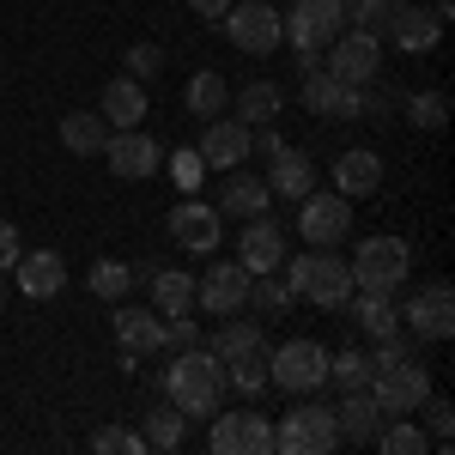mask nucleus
<instances>
[{"label":"nucleus","instance_id":"41","mask_svg":"<svg viewBox=\"0 0 455 455\" xmlns=\"http://www.w3.org/2000/svg\"><path fill=\"white\" fill-rule=\"evenodd\" d=\"M340 12H347L352 31H371V36H388V19H395L388 0H340Z\"/></svg>","mask_w":455,"mask_h":455},{"label":"nucleus","instance_id":"7","mask_svg":"<svg viewBox=\"0 0 455 455\" xmlns=\"http://www.w3.org/2000/svg\"><path fill=\"white\" fill-rule=\"evenodd\" d=\"M371 395H377L383 419H407V413H419V401L431 395V371H425L419 358L377 364V371H371Z\"/></svg>","mask_w":455,"mask_h":455},{"label":"nucleus","instance_id":"8","mask_svg":"<svg viewBox=\"0 0 455 455\" xmlns=\"http://www.w3.org/2000/svg\"><path fill=\"white\" fill-rule=\"evenodd\" d=\"M328 383V352L315 340H285V347L267 352V388H285V395H315Z\"/></svg>","mask_w":455,"mask_h":455},{"label":"nucleus","instance_id":"27","mask_svg":"<svg viewBox=\"0 0 455 455\" xmlns=\"http://www.w3.org/2000/svg\"><path fill=\"white\" fill-rule=\"evenodd\" d=\"M98 116H104L109 128H140L146 122V85L140 79H109L104 85V98H98Z\"/></svg>","mask_w":455,"mask_h":455},{"label":"nucleus","instance_id":"17","mask_svg":"<svg viewBox=\"0 0 455 455\" xmlns=\"http://www.w3.org/2000/svg\"><path fill=\"white\" fill-rule=\"evenodd\" d=\"M249 274L243 261H212L207 274L195 280V310L207 315H231V310H249Z\"/></svg>","mask_w":455,"mask_h":455},{"label":"nucleus","instance_id":"6","mask_svg":"<svg viewBox=\"0 0 455 455\" xmlns=\"http://www.w3.org/2000/svg\"><path fill=\"white\" fill-rule=\"evenodd\" d=\"M274 450L280 455H334L340 450L334 407H291V413L274 425Z\"/></svg>","mask_w":455,"mask_h":455},{"label":"nucleus","instance_id":"44","mask_svg":"<svg viewBox=\"0 0 455 455\" xmlns=\"http://www.w3.org/2000/svg\"><path fill=\"white\" fill-rule=\"evenodd\" d=\"M158 73H164V49H158V43H128V79H158Z\"/></svg>","mask_w":455,"mask_h":455},{"label":"nucleus","instance_id":"1","mask_svg":"<svg viewBox=\"0 0 455 455\" xmlns=\"http://www.w3.org/2000/svg\"><path fill=\"white\" fill-rule=\"evenodd\" d=\"M164 395L182 419H212L219 401H225V364L207 347H182L164 371Z\"/></svg>","mask_w":455,"mask_h":455},{"label":"nucleus","instance_id":"16","mask_svg":"<svg viewBox=\"0 0 455 455\" xmlns=\"http://www.w3.org/2000/svg\"><path fill=\"white\" fill-rule=\"evenodd\" d=\"M171 237L188 255H212L225 243V212L212 201H201V195H182V207H171Z\"/></svg>","mask_w":455,"mask_h":455},{"label":"nucleus","instance_id":"23","mask_svg":"<svg viewBox=\"0 0 455 455\" xmlns=\"http://www.w3.org/2000/svg\"><path fill=\"white\" fill-rule=\"evenodd\" d=\"M212 207L225 212V219H255V212L274 207V188H267V176H255V171H231L219 182V201Z\"/></svg>","mask_w":455,"mask_h":455},{"label":"nucleus","instance_id":"43","mask_svg":"<svg viewBox=\"0 0 455 455\" xmlns=\"http://www.w3.org/2000/svg\"><path fill=\"white\" fill-rule=\"evenodd\" d=\"M419 407H425V431H431V450H450V431H455L450 401H443V395H425Z\"/></svg>","mask_w":455,"mask_h":455},{"label":"nucleus","instance_id":"32","mask_svg":"<svg viewBox=\"0 0 455 455\" xmlns=\"http://www.w3.org/2000/svg\"><path fill=\"white\" fill-rule=\"evenodd\" d=\"M182 104H188V116H201V122H212V116H225V104H231V85H225V73L201 68L188 85H182Z\"/></svg>","mask_w":455,"mask_h":455},{"label":"nucleus","instance_id":"4","mask_svg":"<svg viewBox=\"0 0 455 455\" xmlns=\"http://www.w3.org/2000/svg\"><path fill=\"white\" fill-rule=\"evenodd\" d=\"M413 274V249L395 231H377L352 249V291H401Z\"/></svg>","mask_w":455,"mask_h":455},{"label":"nucleus","instance_id":"20","mask_svg":"<svg viewBox=\"0 0 455 455\" xmlns=\"http://www.w3.org/2000/svg\"><path fill=\"white\" fill-rule=\"evenodd\" d=\"M237 261H243L249 274H274L285 261V231L267 219V212H255L243 219V237H237Z\"/></svg>","mask_w":455,"mask_h":455},{"label":"nucleus","instance_id":"38","mask_svg":"<svg viewBox=\"0 0 455 455\" xmlns=\"http://www.w3.org/2000/svg\"><path fill=\"white\" fill-rule=\"evenodd\" d=\"M328 383H340V388H371V352H328Z\"/></svg>","mask_w":455,"mask_h":455},{"label":"nucleus","instance_id":"25","mask_svg":"<svg viewBox=\"0 0 455 455\" xmlns=\"http://www.w3.org/2000/svg\"><path fill=\"white\" fill-rule=\"evenodd\" d=\"M334 425H340V443H371L383 431V407L371 388H340V407H334Z\"/></svg>","mask_w":455,"mask_h":455},{"label":"nucleus","instance_id":"15","mask_svg":"<svg viewBox=\"0 0 455 455\" xmlns=\"http://www.w3.org/2000/svg\"><path fill=\"white\" fill-rule=\"evenodd\" d=\"M104 164L122 176V182H146V176H158V164H164V146L152 140L146 128H109Z\"/></svg>","mask_w":455,"mask_h":455},{"label":"nucleus","instance_id":"14","mask_svg":"<svg viewBox=\"0 0 455 455\" xmlns=\"http://www.w3.org/2000/svg\"><path fill=\"white\" fill-rule=\"evenodd\" d=\"M109 328H116V347H122V371H134L140 358H152V352H171L164 347V315L158 310H134L128 298L116 304Z\"/></svg>","mask_w":455,"mask_h":455},{"label":"nucleus","instance_id":"39","mask_svg":"<svg viewBox=\"0 0 455 455\" xmlns=\"http://www.w3.org/2000/svg\"><path fill=\"white\" fill-rule=\"evenodd\" d=\"M225 383L237 388V395H249V401H255V395L267 388V352H249V358H231V364H225Z\"/></svg>","mask_w":455,"mask_h":455},{"label":"nucleus","instance_id":"12","mask_svg":"<svg viewBox=\"0 0 455 455\" xmlns=\"http://www.w3.org/2000/svg\"><path fill=\"white\" fill-rule=\"evenodd\" d=\"M347 231H352V201L347 195H304L298 201V237L310 249H340L347 243Z\"/></svg>","mask_w":455,"mask_h":455},{"label":"nucleus","instance_id":"29","mask_svg":"<svg viewBox=\"0 0 455 455\" xmlns=\"http://www.w3.org/2000/svg\"><path fill=\"white\" fill-rule=\"evenodd\" d=\"M347 310H352V322H358L371 340H383V334L401 328V304H395V291H352Z\"/></svg>","mask_w":455,"mask_h":455},{"label":"nucleus","instance_id":"24","mask_svg":"<svg viewBox=\"0 0 455 455\" xmlns=\"http://www.w3.org/2000/svg\"><path fill=\"white\" fill-rule=\"evenodd\" d=\"M201 347L219 358V364H231V358H249V352H267V334H261V322L255 315H219V328H212V340H201Z\"/></svg>","mask_w":455,"mask_h":455},{"label":"nucleus","instance_id":"48","mask_svg":"<svg viewBox=\"0 0 455 455\" xmlns=\"http://www.w3.org/2000/svg\"><path fill=\"white\" fill-rule=\"evenodd\" d=\"M388 6H407V0H388Z\"/></svg>","mask_w":455,"mask_h":455},{"label":"nucleus","instance_id":"45","mask_svg":"<svg viewBox=\"0 0 455 455\" xmlns=\"http://www.w3.org/2000/svg\"><path fill=\"white\" fill-rule=\"evenodd\" d=\"M19 255H25L19 231H12V225H0V274H12V267H19Z\"/></svg>","mask_w":455,"mask_h":455},{"label":"nucleus","instance_id":"18","mask_svg":"<svg viewBox=\"0 0 455 455\" xmlns=\"http://www.w3.org/2000/svg\"><path fill=\"white\" fill-rule=\"evenodd\" d=\"M195 152L207 158V171H237L249 158V122H237V116H212L207 128H201V140H195Z\"/></svg>","mask_w":455,"mask_h":455},{"label":"nucleus","instance_id":"37","mask_svg":"<svg viewBox=\"0 0 455 455\" xmlns=\"http://www.w3.org/2000/svg\"><path fill=\"white\" fill-rule=\"evenodd\" d=\"M291 304H298V298H291V285L280 280V267H274V274H255V280H249V310H274V315H285Z\"/></svg>","mask_w":455,"mask_h":455},{"label":"nucleus","instance_id":"21","mask_svg":"<svg viewBox=\"0 0 455 455\" xmlns=\"http://www.w3.org/2000/svg\"><path fill=\"white\" fill-rule=\"evenodd\" d=\"M19 291L31 298V304H49V298H61L68 291V261L55 255V249H31V255H19Z\"/></svg>","mask_w":455,"mask_h":455},{"label":"nucleus","instance_id":"26","mask_svg":"<svg viewBox=\"0 0 455 455\" xmlns=\"http://www.w3.org/2000/svg\"><path fill=\"white\" fill-rule=\"evenodd\" d=\"M267 164H274L267 188H274L280 201H304V195L315 188V158H310V152H298V146H280Z\"/></svg>","mask_w":455,"mask_h":455},{"label":"nucleus","instance_id":"5","mask_svg":"<svg viewBox=\"0 0 455 455\" xmlns=\"http://www.w3.org/2000/svg\"><path fill=\"white\" fill-rule=\"evenodd\" d=\"M219 31L231 36V49H243V55H274L285 43V25H280V12H274V0H231L225 19H219Z\"/></svg>","mask_w":455,"mask_h":455},{"label":"nucleus","instance_id":"31","mask_svg":"<svg viewBox=\"0 0 455 455\" xmlns=\"http://www.w3.org/2000/svg\"><path fill=\"white\" fill-rule=\"evenodd\" d=\"M104 140H109V122L98 116V109H68V116H61V146H68L73 158L104 152Z\"/></svg>","mask_w":455,"mask_h":455},{"label":"nucleus","instance_id":"36","mask_svg":"<svg viewBox=\"0 0 455 455\" xmlns=\"http://www.w3.org/2000/svg\"><path fill=\"white\" fill-rule=\"evenodd\" d=\"M158 171H171V182L182 188V195H201V182H207V158L195 152V146H176L171 158L158 164Z\"/></svg>","mask_w":455,"mask_h":455},{"label":"nucleus","instance_id":"11","mask_svg":"<svg viewBox=\"0 0 455 455\" xmlns=\"http://www.w3.org/2000/svg\"><path fill=\"white\" fill-rule=\"evenodd\" d=\"M401 328H407L413 340H450L455 334V291H450V280L419 285V291L401 304Z\"/></svg>","mask_w":455,"mask_h":455},{"label":"nucleus","instance_id":"30","mask_svg":"<svg viewBox=\"0 0 455 455\" xmlns=\"http://www.w3.org/2000/svg\"><path fill=\"white\" fill-rule=\"evenodd\" d=\"M231 109H237V122H249V128H261V122H280L285 92L274 85V79H249L243 92H231Z\"/></svg>","mask_w":455,"mask_h":455},{"label":"nucleus","instance_id":"33","mask_svg":"<svg viewBox=\"0 0 455 455\" xmlns=\"http://www.w3.org/2000/svg\"><path fill=\"white\" fill-rule=\"evenodd\" d=\"M85 291H92V298H104V304H122V298L134 291V267H128V261H116V255H104V261H92Z\"/></svg>","mask_w":455,"mask_h":455},{"label":"nucleus","instance_id":"2","mask_svg":"<svg viewBox=\"0 0 455 455\" xmlns=\"http://www.w3.org/2000/svg\"><path fill=\"white\" fill-rule=\"evenodd\" d=\"M285 285L291 298H304L315 310H347L352 298V261L340 249H304V255H285Z\"/></svg>","mask_w":455,"mask_h":455},{"label":"nucleus","instance_id":"40","mask_svg":"<svg viewBox=\"0 0 455 455\" xmlns=\"http://www.w3.org/2000/svg\"><path fill=\"white\" fill-rule=\"evenodd\" d=\"M407 122L425 128V134H437V128L450 122V92H413V98H407Z\"/></svg>","mask_w":455,"mask_h":455},{"label":"nucleus","instance_id":"35","mask_svg":"<svg viewBox=\"0 0 455 455\" xmlns=\"http://www.w3.org/2000/svg\"><path fill=\"white\" fill-rule=\"evenodd\" d=\"M140 437H146V450H182V437H188V419H182L176 407H146Z\"/></svg>","mask_w":455,"mask_h":455},{"label":"nucleus","instance_id":"3","mask_svg":"<svg viewBox=\"0 0 455 455\" xmlns=\"http://www.w3.org/2000/svg\"><path fill=\"white\" fill-rule=\"evenodd\" d=\"M298 85H304V109L315 122H358L364 116V85H347L322 68V49H298Z\"/></svg>","mask_w":455,"mask_h":455},{"label":"nucleus","instance_id":"46","mask_svg":"<svg viewBox=\"0 0 455 455\" xmlns=\"http://www.w3.org/2000/svg\"><path fill=\"white\" fill-rule=\"evenodd\" d=\"M225 6H231V0H188V12H195V19H207V25L225 19Z\"/></svg>","mask_w":455,"mask_h":455},{"label":"nucleus","instance_id":"10","mask_svg":"<svg viewBox=\"0 0 455 455\" xmlns=\"http://www.w3.org/2000/svg\"><path fill=\"white\" fill-rule=\"evenodd\" d=\"M322 68L334 73V79H347V85H377V73H383V36L347 25V31L322 49Z\"/></svg>","mask_w":455,"mask_h":455},{"label":"nucleus","instance_id":"42","mask_svg":"<svg viewBox=\"0 0 455 455\" xmlns=\"http://www.w3.org/2000/svg\"><path fill=\"white\" fill-rule=\"evenodd\" d=\"M146 437L140 431H128V425H104V431H92V455H140Z\"/></svg>","mask_w":455,"mask_h":455},{"label":"nucleus","instance_id":"22","mask_svg":"<svg viewBox=\"0 0 455 455\" xmlns=\"http://www.w3.org/2000/svg\"><path fill=\"white\" fill-rule=\"evenodd\" d=\"M383 188V152H371V146H352L334 158V195H347V201H364V195H377Z\"/></svg>","mask_w":455,"mask_h":455},{"label":"nucleus","instance_id":"13","mask_svg":"<svg viewBox=\"0 0 455 455\" xmlns=\"http://www.w3.org/2000/svg\"><path fill=\"white\" fill-rule=\"evenodd\" d=\"M280 25L291 49H328L347 31V12H340V0H291V12H280Z\"/></svg>","mask_w":455,"mask_h":455},{"label":"nucleus","instance_id":"34","mask_svg":"<svg viewBox=\"0 0 455 455\" xmlns=\"http://www.w3.org/2000/svg\"><path fill=\"white\" fill-rule=\"evenodd\" d=\"M371 443L383 455H431V431H419L413 413H407V419H383V431H377Z\"/></svg>","mask_w":455,"mask_h":455},{"label":"nucleus","instance_id":"47","mask_svg":"<svg viewBox=\"0 0 455 455\" xmlns=\"http://www.w3.org/2000/svg\"><path fill=\"white\" fill-rule=\"evenodd\" d=\"M0 315H6V274H0Z\"/></svg>","mask_w":455,"mask_h":455},{"label":"nucleus","instance_id":"9","mask_svg":"<svg viewBox=\"0 0 455 455\" xmlns=\"http://www.w3.org/2000/svg\"><path fill=\"white\" fill-rule=\"evenodd\" d=\"M207 443L212 455H274V419L237 407V413H212L207 419Z\"/></svg>","mask_w":455,"mask_h":455},{"label":"nucleus","instance_id":"19","mask_svg":"<svg viewBox=\"0 0 455 455\" xmlns=\"http://www.w3.org/2000/svg\"><path fill=\"white\" fill-rule=\"evenodd\" d=\"M383 43H395L401 55H431V49L443 43V19H437L431 6H419V0H407V6H395Z\"/></svg>","mask_w":455,"mask_h":455},{"label":"nucleus","instance_id":"28","mask_svg":"<svg viewBox=\"0 0 455 455\" xmlns=\"http://www.w3.org/2000/svg\"><path fill=\"white\" fill-rule=\"evenodd\" d=\"M146 285H152V310L164 315H195V274H182V267H152L146 274Z\"/></svg>","mask_w":455,"mask_h":455}]
</instances>
